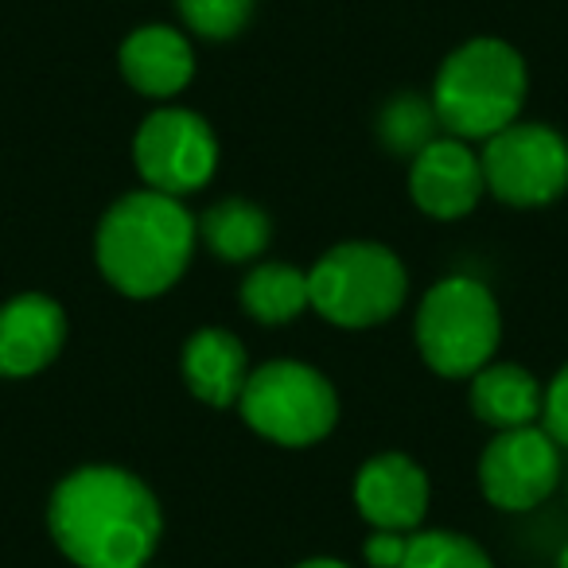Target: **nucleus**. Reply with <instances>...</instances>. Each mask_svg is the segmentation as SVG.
I'll list each match as a JSON object with an SVG mask.
<instances>
[{
  "label": "nucleus",
  "mask_w": 568,
  "mask_h": 568,
  "mask_svg": "<svg viewBox=\"0 0 568 568\" xmlns=\"http://www.w3.org/2000/svg\"><path fill=\"white\" fill-rule=\"evenodd\" d=\"M51 537L79 568H144L160 545V506L121 467H82L51 495Z\"/></svg>",
  "instance_id": "f257e3e1"
},
{
  "label": "nucleus",
  "mask_w": 568,
  "mask_h": 568,
  "mask_svg": "<svg viewBox=\"0 0 568 568\" xmlns=\"http://www.w3.org/2000/svg\"><path fill=\"white\" fill-rule=\"evenodd\" d=\"M195 245V222L175 195L133 191L118 199L98 226V265L125 296L149 301L183 276Z\"/></svg>",
  "instance_id": "f03ea898"
},
{
  "label": "nucleus",
  "mask_w": 568,
  "mask_h": 568,
  "mask_svg": "<svg viewBox=\"0 0 568 568\" xmlns=\"http://www.w3.org/2000/svg\"><path fill=\"white\" fill-rule=\"evenodd\" d=\"M526 98V63L503 40H471L436 74L433 110L459 141H487L514 125Z\"/></svg>",
  "instance_id": "7ed1b4c3"
},
{
  "label": "nucleus",
  "mask_w": 568,
  "mask_h": 568,
  "mask_svg": "<svg viewBox=\"0 0 568 568\" xmlns=\"http://www.w3.org/2000/svg\"><path fill=\"white\" fill-rule=\"evenodd\" d=\"M312 308L335 327L386 324L405 301V265L374 242H347L316 261L308 273Z\"/></svg>",
  "instance_id": "20e7f679"
},
{
  "label": "nucleus",
  "mask_w": 568,
  "mask_h": 568,
  "mask_svg": "<svg viewBox=\"0 0 568 568\" xmlns=\"http://www.w3.org/2000/svg\"><path fill=\"white\" fill-rule=\"evenodd\" d=\"M495 296L471 276H448L436 288H428L425 304L417 312V347L425 363L444 378H467L487 366L498 347Z\"/></svg>",
  "instance_id": "39448f33"
},
{
  "label": "nucleus",
  "mask_w": 568,
  "mask_h": 568,
  "mask_svg": "<svg viewBox=\"0 0 568 568\" xmlns=\"http://www.w3.org/2000/svg\"><path fill=\"white\" fill-rule=\"evenodd\" d=\"M245 425L284 448L324 440L339 417L332 382L304 363H268L245 378L237 397Z\"/></svg>",
  "instance_id": "423d86ee"
},
{
  "label": "nucleus",
  "mask_w": 568,
  "mask_h": 568,
  "mask_svg": "<svg viewBox=\"0 0 568 568\" xmlns=\"http://www.w3.org/2000/svg\"><path fill=\"white\" fill-rule=\"evenodd\" d=\"M479 160L487 191L510 206H541L568 187V144L549 125H506Z\"/></svg>",
  "instance_id": "0eeeda50"
},
{
  "label": "nucleus",
  "mask_w": 568,
  "mask_h": 568,
  "mask_svg": "<svg viewBox=\"0 0 568 568\" xmlns=\"http://www.w3.org/2000/svg\"><path fill=\"white\" fill-rule=\"evenodd\" d=\"M136 172L152 191L183 195L203 187L219 164V144L199 113L191 110H156L141 125L133 141Z\"/></svg>",
  "instance_id": "6e6552de"
},
{
  "label": "nucleus",
  "mask_w": 568,
  "mask_h": 568,
  "mask_svg": "<svg viewBox=\"0 0 568 568\" xmlns=\"http://www.w3.org/2000/svg\"><path fill=\"white\" fill-rule=\"evenodd\" d=\"M560 479V444L545 428H506L483 452V495L503 510H529L545 503Z\"/></svg>",
  "instance_id": "1a4fd4ad"
},
{
  "label": "nucleus",
  "mask_w": 568,
  "mask_h": 568,
  "mask_svg": "<svg viewBox=\"0 0 568 568\" xmlns=\"http://www.w3.org/2000/svg\"><path fill=\"white\" fill-rule=\"evenodd\" d=\"M409 191L417 206L433 219H459L487 191L483 160L459 136H440L413 156Z\"/></svg>",
  "instance_id": "9d476101"
},
{
  "label": "nucleus",
  "mask_w": 568,
  "mask_h": 568,
  "mask_svg": "<svg viewBox=\"0 0 568 568\" xmlns=\"http://www.w3.org/2000/svg\"><path fill=\"white\" fill-rule=\"evenodd\" d=\"M355 503L374 529H417L428 510V479L409 456H374L355 479Z\"/></svg>",
  "instance_id": "9b49d317"
},
{
  "label": "nucleus",
  "mask_w": 568,
  "mask_h": 568,
  "mask_svg": "<svg viewBox=\"0 0 568 568\" xmlns=\"http://www.w3.org/2000/svg\"><path fill=\"white\" fill-rule=\"evenodd\" d=\"M67 343V316L51 296L28 293L0 308V374L28 378L55 363Z\"/></svg>",
  "instance_id": "f8f14e48"
},
{
  "label": "nucleus",
  "mask_w": 568,
  "mask_h": 568,
  "mask_svg": "<svg viewBox=\"0 0 568 568\" xmlns=\"http://www.w3.org/2000/svg\"><path fill=\"white\" fill-rule=\"evenodd\" d=\"M121 74L141 94L172 98L195 74V55H191V43L175 28H136L121 43Z\"/></svg>",
  "instance_id": "ddd939ff"
},
{
  "label": "nucleus",
  "mask_w": 568,
  "mask_h": 568,
  "mask_svg": "<svg viewBox=\"0 0 568 568\" xmlns=\"http://www.w3.org/2000/svg\"><path fill=\"white\" fill-rule=\"evenodd\" d=\"M183 378H187L191 394L214 409L237 405L245 378H250L245 347L222 327H206V332L191 335L183 347Z\"/></svg>",
  "instance_id": "4468645a"
},
{
  "label": "nucleus",
  "mask_w": 568,
  "mask_h": 568,
  "mask_svg": "<svg viewBox=\"0 0 568 568\" xmlns=\"http://www.w3.org/2000/svg\"><path fill=\"white\" fill-rule=\"evenodd\" d=\"M545 394L534 382V374H526L521 366H483L471 382V409L479 420L495 425L498 433L506 428H526L534 425V417L541 413Z\"/></svg>",
  "instance_id": "2eb2a0df"
},
{
  "label": "nucleus",
  "mask_w": 568,
  "mask_h": 568,
  "mask_svg": "<svg viewBox=\"0 0 568 568\" xmlns=\"http://www.w3.org/2000/svg\"><path fill=\"white\" fill-rule=\"evenodd\" d=\"M242 304L261 324H288L312 304L308 276L293 265H257L242 284Z\"/></svg>",
  "instance_id": "dca6fc26"
},
{
  "label": "nucleus",
  "mask_w": 568,
  "mask_h": 568,
  "mask_svg": "<svg viewBox=\"0 0 568 568\" xmlns=\"http://www.w3.org/2000/svg\"><path fill=\"white\" fill-rule=\"evenodd\" d=\"M203 237L219 257L250 261L268 245V219L261 206L226 199L203 214Z\"/></svg>",
  "instance_id": "f3484780"
},
{
  "label": "nucleus",
  "mask_w": 568,
  "mask_h": 568,
  "mask_svg": "<svg viewBox=\"0 0 568 568\" xmlns=\"http://www.w3.org/2000/svg\"><path fill=\"white\" fill-rule=\"evenodd\" d=\"M402 568H490V560L467 537L433 529V534L409 537V552H405Z\"/></svg>",
  "instance_id": "a211bd4d"
},
{
  "label": "nucleus",
  "mask_w": 568,
  "mask_h": 568,
  "mask_svg": "<svg viewBox=\"0 0 568 568\" xmlns=\"http://www.w3.org/2000/svg\"><path fill=\"white\" fill-rule=\"evenodd\" d=\"M436 110L425 105L420 98H397L394 105L382 118V136L394 152H413L417 156L425 144H433V125H436Z\"/></svg>",
  "instance_id": "6ab92c4d"
},
{
  "label": "nucleus",
  "mask_w": 568,
  "mask_h": 568,
  "mask_svg": "<svg viewBox=\"0 0 568 568\" xmlns=\"http://www.w3.org/2000/svg\"><path fill=\"white\" fill-rule=\"evenodd\" d=\"M253 0H180L183 24L206 40H230L250 24Z\"/></svg>",
  "instance_id": "aec40b11"
},
{
  "label": "nucleus",
  "mask_w": 568,
  "mask_h": 568,
  "mask_svg": "<svg viewBox=\"0 0 568 568\" xmlns=\"http://www.w3.org/2000/svg\"><path fill=\"white\" fill-rule=\"evenodd\" d=\"M541 417H545V433L568 448V366L549 382V389H545Z\"/></svg>",
  "instance_id": "412c9836"
},
{
  "label": "nucleus",
  "mask_w": 568,
  "mask_h": 568,
  "mask_svg": "<svg viewBox=\"0 0 568 568\" xmlns=\"http://www.w3.org/2000/svg\"><path fill=\"white\" fill-rule=\"evenodd\" d=\"M405 552H409V534H394V529H382L366 541V560L374 568H402Z\"/></svg>",
  "instance_id": "4be33fe9"
},
{
  "label": "nucleus",
  "mask_w": 568,
  "mask_h": 568,
  "mask_svg": "<svg viewBox=\"0 0 568 568\" xmlns=\"http://www.w3.org/2000/svg\"><path fill=\"white\" fill-rule=\"evenodd\" d=\"M296 568H347L343 560H332V557H316V560H304V565Z\"/></svg>",
  "instance_id": "5701e85b"
},
{
  "label": "nucleus",
  "mask_w": 568,
  "mask_h": 568,
  "mask_svg": "<svg viewBox=\"0 0 568 568\" xmlns=\"http://www.w3.org/2000/svg\"><path fill=\"white\" fill-rule=\"evenodd\" d=\"M560 568H568V549H565V552H560Z\"/></svg>",
  "instance_id": "b1692460"
}]
</instances>
